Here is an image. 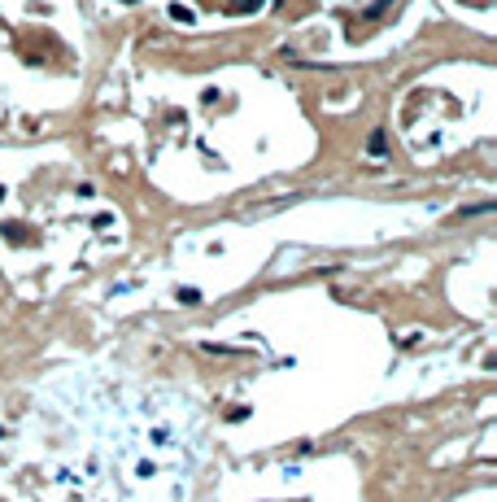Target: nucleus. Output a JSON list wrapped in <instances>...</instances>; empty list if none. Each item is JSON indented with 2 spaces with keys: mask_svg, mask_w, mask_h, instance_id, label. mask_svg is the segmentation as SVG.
Wrapping results in <instances>:
<instances>
[{
  "mask_svg": "<svg viewBox=\"0 0 497 502\" xmlns=\"http://www.w3.org/2000/svg\"><path fill=\"white\" fill-rule=\"evenodd\" d=\"M179 301L184 306H201V288H179Z\"/></svg>",
  "mask_w": 497,
  "mask_h": 502,
  "instance_id": "nucleus-3",
  "label": "nucleus"
},
{
  "mask_svg": "<svg viewBox=\"0 0 497 502\" xmlns=\"http://www.w3.org/2000/svg\"><path fill=\"white\" fill-rule=\"evenodd\" d=\"M388 5H393V0H375V5H371V9H367V13H362V18H379V13H384V9H388Z\"/></svg>",
  "mask_w": 497,
  "mask_h": 502,
  "instance_id": "nucleus-5",
  "label": "nucleus"
},
{
  "mask_svg": "<svg viewBox=\"0 0 497 502\" xmlns=\"http://www.w3.org/2000/svg\"><path fill=\"white\" fill-rule=\"evenodd\" d=\"M367 149H371V157H379V153H384V132H371V140H367Z\"/></svg>",
  "mask_w": 497,
  "mask_h": 502,
  "instance_id": "nucleus-4",
  "label": "nucleus"
},
{
  "mask_svg": "<svg viewBox=\"0 0 497 502\" xmlns=\"http://www.w3.org/2000/svg\"><path fill=\"white\" fill-rule=\"evenodd\" d=\"M262 9V0H227V13L236 18V13H258Z\"/></svg>",
  "mask_w": 497,
  "mask_h": 502,
  "instance_id": "nucleus-1",
  "label": "nucleus"
},
{
  "mask_svg": "<svg viewBox=\"0 0 497 502\" xmlns=\"http://www.w3.org/2000/svg\"><path fill=\"white\" fill-rule=\"evenodd\" d=\"M171 18H175V22H184V26H192V22H196V9H188V5H171Z\"/></svg>",
  "mask_w": 497,
  "mask_h": 502,
  "instance_id": "nucleus-2",
  "label": "nucleus"
},
{
  "mask_svg": "<svg viewBox=\"0 0 497 502\" xmlns=\"http://www.w3.org/2000/svg\"><path fill=\"white\" fill-rule=\"evenodd\" d=\"M123 5H140V0H123Z\"/></svg>",
  "mask_w": 497,
  "mask_h": 502,
  "instance_id": "nucleus-6",
  "label": "nucleus"
}]
</instances>
